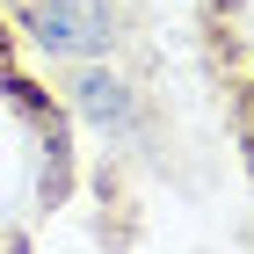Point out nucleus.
Masks as SVG:
<instances>
[{
	"label": "nucleus",
	"mask_w": 254,
	"mask_h": 254,
	"mask_svg": "<svg viewBox=\"0 0 254 254\" xmlns=\"http://www.w3.org/2000/svg\"><path fill=\"white\" fill-rule=\"evenodd\" d=\"M22 22L44 51H95L109 37V0H22Z\"/></svg>",
	"instance_id": "nucleus-1"
},
{
	"label": "nucleus",
	"mask_w": 254,
	"mask_h": 254,
	"mask_svg": "<svg viewBox=\"0 0 254 254\" xmlns=\"http://www.w3.org/2000/svg\"><path fill=\"white\" fill-rule=\"evenodd\" d=\"M80 109H87L95 124H124V109H131V102H124V87H117V80L87 73V80H80Z\"/></svg>",
	"instance_id": "nucleus-2"
}]
</instances>
